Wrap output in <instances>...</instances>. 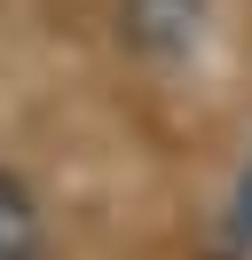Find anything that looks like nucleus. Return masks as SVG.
<instances>
[{
    "label": "nucleus",
    "mask_w": 252,
    "mask_h": 260,
    "mask_svg": "<svg viewBox=\"0 0 252 260\" xmlns=\"http://www.w3.org/2000/svg\"><path fill=\"white\" fill-rule=\"evenodd\" d=\"M47 244V221H40V197H32L24 174L0 166V260H40Z\"/></svg>",
    "instance_id": "f257e3e1"
}]
</instances>
